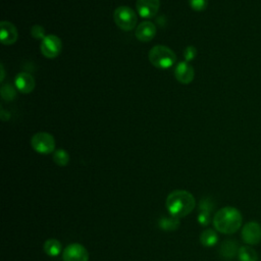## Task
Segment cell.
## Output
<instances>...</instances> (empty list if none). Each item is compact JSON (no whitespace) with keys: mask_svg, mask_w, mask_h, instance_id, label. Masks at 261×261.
I'll list each match as a JSON object with an SVG mask.
<instances>
[{"mask_svg":"<svg viewBox=\"0 0 261 261\" xmlns=\"http://www.w3.org/2000/svg\"><path fill=\"white\" fill-rule=\"evenodd\" d=\"M238 258L240 261H258L256 251L250 246H242L239 249Z\"/></svg>","mask_w":261,"mask_h":261,"instance_id":"obj_18","label":"cell"},{"mask_svg":"<svg viewBox=\"0 0 261 261\" xmlns=\"http://www.w3.org/2000/svg\"><path fill=\"white\" fill-rule=\"evenodd\" d=\"M239 247L238 242L234 240H225L222 242L220 248H219V254L224 259H231L239 253Z\"/></svg>","mask_w":261,"mask_h":261,"instance_id":"obj_14","label":"cell"},{"mask_svg":"<svg viewBox=\"0 0 261 261\" xmlns=\"http://www.w3.org/2000/svg\"><path fill=\"white\" fill-rule=\"evenodd\" d=\"M63 261H89L88 250L79 243H71L62 252Z\"/></svg>","mask_w":261,"mask_h":261,"instance_id":"obj_7","label":"cell"},{"mask_svg":"<svg viewBox=\"0 0 261 261\" xmlns=\"http://www.w3.org/2000/svg\"><path fill=\"white\" fill-rule=\"evenodd\" d=\"M135 35L141 42H150L156 35V27L153 22L144 20L137 27Z\"/></svg>","mask_w":261,"mask_h":261,"instance_id":"obj_12","label":"cell"},{"mask_svg":"<svg viewBox=\"0 0 261 261\" xmlns=\"http://www.w3.org/2000/svg\"><path fill=\"white\" fill-rule=\"evenodd\" d=\"M31 34H32V36H33L35 39H40L41 41L46 37L44 28L41 27V25H38V24L32 27V29H31Z\"/></svg>","mask_w":261,"mask_h":261,"instance_id":"obj_23","label":"cell"},{"mask_svg":"<svg viewBox=\"0 0 261 261\" xmlns=\"http://www.w3.org/2000/svg\"><path fill=\"white\" fill-rule=\"evenodd\" d=\"M4 76H5V71H4V67H3V64L1 63V77H0V81L3 82L4 80Z\"/></svg>","mask_w":261,"mask_h":261,"instance_id":"obj_26","label":"cell"},{"mask_svg":"<svg viewBox=\"0 0 261 261\" xmlns=\"http://www.w3.org/2000/svg\"><path fill=\"white\" fill-rule=\"evenodd\" d=\"M1 96L6 101H12L16 96V92L11 85H3L1 88Z\"/></svg>","mask_w":261,"mask_h":261,"instance_id":"obj_20","label":"cell"},{"mask_svg":"<svg viewBox=\"0 0 261 261\" xmlns=\"http://www.w3.org/2000/svg\"><path fill=\"white\" fill-rule=\"evenodd\" d=\"M165 206L171 216L180 218L187 216L194 210L196 201L190 192L186 190H175L167 196Z\"/></svg>","mask_w":261,"mask_h":261,"instance_id":"obj_1","label":"cell"},{"mask_svg":"<svg viewBox=\"0 0 261 261\" xmlns=\"http://www.w3.org/2000/svg\"><path fill=\"white\" fill-rule=\"evenodd\" d=\"M200 242L204 247H213L218 242V236L212 228H207L200 234Z\"/></svg>","mask_w":261,"mask_h":261,"instance_id":"obj_16","label":"cell"},{"mask_svg":"<svg viewBox=\"0 0 261 261\" xmlns=\"http://www.w3.org/2000/svg\"><path fill=\"white\" fill-rule=\"evenodd\" d=\"M214 209V203L210 198L202 199L199 204V211H204L211 213V211Z\"/></svg>","mask_w":261,"mask_h":261,"instance_id":"obj_22","label":"cell"},{"mask_svg":"<svg viewBox=\"0 0 261 261\" xmlns=\"http://www.w3.org/2000/svg\"><path fill=\"white\" fill-rule=\"evenodd\" d=\"M243 217L241 212L231 206H226L218 210L213 217L215 229L221 233L231 234L239 230L242 225Z\"/></svg>","mask_w":261,"mask_h":261,"instance_id":"obj_2","label":"cell"},{"mask_svg":"<svg viewBox=\"0 0 261 261\" xmlns=\"http://www.w3.org/2000/svg\"><path fill=\"white\" fill-rule=\"evenodd\" d=\"M174 76L177 82L182 85H188L192 83L195 76L194 67L187 61H180L176 64L174 69Z\"/></svg>","mask_w":261,"mask_h":261,"instance_id":"obj_9","label":"cell"},{"mask_svg":"<svg viewBox=\"0 0 261 261\" xmlns=\"http://www.w3.org/2000/svg\"><path fill=\"white\" fill-rule=\"evenodd\" d=\"M44 252L46 255L50 257H56L58 256L62 251V245L61 243L56 239H48L43 246Z\"/></svg>","mask_w":261,"mask_h":261,"instance_id":"obj_15","label":"cell"},{"mask_svg":"<svg viewBox=\"0 0 261 261\" xmlns=\"http://www.w3.org/2000/svg\"><path fill=\"white\" fill-rule=\"evenodd\" d=\"M53 161L58 166H66L69 162V155L68 153L63 149H57L53 153Z\"/></svg>","mask_w":261,"mask_h":261,"instance_id":"obj_19","label":"cell"},{"mask_svg":"<svg viewBox=\"0 0 261 261\" xmlns=\"http://www.w3.org/2000/svg\"><path fill=\"white\" fill-rule=\"evenodd\" d=\"M242 239L248 245H257L261 242V224L256 221L247 222L242 228Z\"/></svg>","mask_w":261,"mask_h":261,"instance_id":"obj_8","label":"cell"},{"mask_svg":"<svg viewBox=\"0 0 261 261\" xmlns=\"http://www.w3.org/2000/svg\"><path fill=\"white\" fill-rule=\"evenodd\" d=\"M196 56H197V49L194 46H188L185 48V50H184L185 61H187V62L192 61L193 59H195Z\"/></svg>","mask_w":261,"mask_h":261,"instance_id":"obj_24","label":"cell"},{"mask_svg":"<svg viewBox=\"0 0 261 261\" xmlns=\"http://www.w3.org/2000/svg\"><path fill=\"white\" fill-rule=\"evenodd\" d=\"M210 213L208 212H204V211H199V214H198V222L203 225V226H206L210 223Z\"/></svg>","mask_w":261,"mask_h":261,"instance_id":"obj_25","label":"cell"},{"mask_svg":"<svg viewBox=\"0 0 261 261\" xmlns=\"http://www.w3.org/2000/svg\"><path fill=\"white\" fill-rule=\"evenodd\" d=\"M17 30L10 21L2 20L0 22V40L3 45H12L17 40Z\"/></svg>","mask_w":261,"mask_h":261,"instance_id":"obj_11","label":"cell"},{"mask_svg":"<svg viewBox=\"0 0 261 261\" xmlns=\"http://www.w3.org/2000/svg\"><path fill=\"white\" fill-rule=\"evenodd\" d=\"M113 19L115 24L122 31H132L137 24L138 16L130 7L122 5L114 10Z\"/></svg>","mask_w":261,"mask_h":261,"instance_id":"obj_4","label":"cell"},{"mask_svg":"<svg viewBox=\"0 0 261 261\" xmlns=\"http://www.w3.org/2000/svg\"><path fill=\"white\" fill-rule=\"evenodd\" d=\"M160 7V0H137L136 8L139 14L144 18H150L156 15Z\"/></svg>","mask_w":261,"mask_h":261,"instance_id":"obj_10","label":"cell"},{"mask_svg":"<svg viewBox=\"0 0 261 261\" xmlns=\"http://www.w3.org/2000/svg\"><path fill=\"white\" fill-rule=\"evenodd\" d=\"M158 225L163 230L172 231V230H175L179 227L180 222H179V218L174 217V216L161 217L158 221Z\"/></svg>","mask_w":261,"mask_h":261,"instance_id":"obj_17","label":"cell"},{"mask_svg":"<svg viewBox=\"0 0 261 261\" xmlns=\"http://www.w3.org/2000/svg\"><path fill=\"white\" fill-rule=\"evenodd\" d=\"M15 87L23 94H30L35 89V79L28 72H19L14 80Z\"/></svg>","mask_w":261,"mask_h":261,"instance_id":"obj_13","label":"cell"},{"mask_svg":"<svg viewBox=\"0 0 261 261\" xmlns=\"http://www.w3.org/2000/svg\"><path fill=\"white\" fill-rule=\"evenodd\" d=\"M149 60L155 67L166 69L175 63L176 55L170 48L164 45H156L149 51Z\"/></svg>","mask_w":261,"mask_h":261,"instance_id":"obj_3","label":"cell"},{"mask_svg":"<svg viewBox=\"0 0 261 261\" xmlns=\"http://www.w3.org/2000/svg\"><path fill=\"white\" fill-rule=\"evenodd\" d=\"M62 49L61 40L55 35H47L40 45V50L42 54L47 58L57 57Z\"/></svg>","mask_w":261,"mask_h":261,"instance_id":"obj_6","label":"cell"},{"mask_svg":"<svg viewBox=\"0 0 261 261\" xmlns=\"http://www.w3.org/2000/svg\"><path fill=\"white\" fill-rule=\"evenodd\" d=\"M189 4L193 10L200 12L207 8L208 0H189Z\"/></svg>","mask_w":261,"mask_h":261,"instance_id":"obj_21","label":"cell"},{"mask_svg":"<svg viewBox=\"0 0 261 261\" xmlns=\"http://www.w3.org/2000/svg\"><path fill=\"white\" fill-rule=\"evenodd\" d=\"M31 146L40 154H50L55 150V140L51 134L40 132L32 137Z\"/></svg>","mask_w":261,"mask_h":261,"instance_id":"obj_5","label":"cell"}]
</instances>
